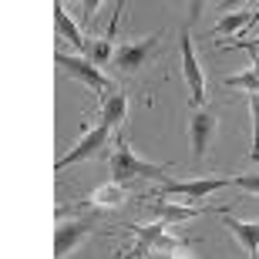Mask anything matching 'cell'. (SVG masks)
<instances>
[{
    "label": "cell",
    "mask_w": 259,
    "mask_h": 259,
    "mask_svg": "<svg viewBox=\"0 0 259 259\" xmlns=\"http://www.w3.org/2000/svg\"><path fill=\"white\" fill-rule=\"evenodd\" d=\"M54 61H58V67L64 71L67 77H74V81L88 84L91 91H98V95L111 91V77H108L91 58H84V54H64V51H58V54H54Z\"/></svg>",
    "instance_id": "obj_2"
},
{
    "label": "cell",
    "mask_w": 259,
    "mask_h": 259,
    "mask_svg": "<svg viewBox=\"0 0 259 259\" xmlns=\"http://www.w3.org/2000/svg\"><path fill=\"white\" fill-rule=\"evenodd\" d=\"M168 222H148V226H135V246L128 249V256H152L158 239L165 236Z\"/></svg>",
    "instance_id": "obj_11"
},
{
    "label": "cell",
    "mask_w": 259,
    "mask_h": 259,
    "mask_svg": "<svg viewBox=\"0 0 259 259\" xmlns=\"http://www.w3.org/2000/svg\"><path fill=\"white\" fill-rule=\"evenodd\" d=\"M202 14V4H189V17H199Z\"/></svg>",
    "instance_id": "obj_21"
},
{
    "label": "cell",
    "mask_w": 259,
    "mask_h": 259,
    "mask_svg": "<svg viewBox=\"0 0 259 259\" xmlns=\"http://www.w3.org/2000/svg\"><path fill=\"white\" fill-rule=\"evenodd\" d=\"M256 259H259V256H256Z\"/></svg>",
    "instance_id": "obj_25"
},
{
    "label": "cell",
    "mask_w": 259,
    "mask_h": 259,
    "mask_svg": "<svg viewBox=\"0 0 259 259\" xmlns=\"http://www.w3.org/2000/svg\"><path fill=\"white\" fill-rule=\"evenodd\" d=\"M155 48H158V37H145V40H135V44L118 48V54H115L118 71H138L145 61L152 58V51H155Z\"/></svg>",
    "instance_id": "obj_9"
},
{
    "label": "cell",
    "mask_w": 259,
    "mask_h": 259,
    "mask_svg": "<svg viewBox=\"0 0 259 259\" xmlns=\"http://www.w3.org/2000/svg\"><path fill=\"white\" fill-rule=\"evenodd\" d=\"M132 179H158V182H168V168L138 158V155L132 152V145L118 135L115 152H111V182L125 185V182H132Z\"/></svg>",
    "instance_id": "obj_1"
},
{
    "label": "cell",
    "mask_w": 259,
    "mask_h": 259,
    "mask_svg": "<svg viewBox=\"0 0 259 259\" xmlns=\"http://www.w3.org/2000/svg\"><path fill=\"white\" fill-rule=\"evenodd\" d=\"M219 48H226V51H236V48H259V37H252V40H236V44H219Z\"/></svg>",
    "instance_id": "obj_20"
},
{
    "label": "cell",
    "mask_w": 259,
    "mask_h": 259,
    "mask_svg": "<svg viewBox=\"0 0 259 259\" xmlns=\"http://www.w3.org/2000/svg\"><path fill=\"white\" fill-rule=\"evenodd\" d=\"M226 84H229V88H246L249 95H256V91H259V77H256L252 67H246V71H239V74L226 77Z\"/></svg>",
    "instance_id": "obj_17"
},
{
    "label": "cell",
    "mask_w": 259,
    "mask_h": 259,
    "mask_svg": "<svg viewBox=\"0 0 259 259\" xmlns=\"http://www.w3.org/2000/svg\"><path fill=\"white\" fill-rule=\"evenodd\" d=\"M222 219H226L229 232L239 239V246L249 252V259H256V256H259V219L246 222V219H236V215H229V212H222Z\"/></svg>",
    "instance_id": "obj_10"
},
{
    "label": "cell",
    "mask_w": 259,
    "mask_h": 259,
    "mask_svg": "<svg viewBox=\"0 0 259 259\" xmlns=\"http://www.w3.org/2000/svg\"><path fill=\"white\" fill-rule=\"evenodd\" d=\"M54 24H58V34L71 44V48L77 51V54H84L91 44H88L84 37H81V30H77V24L71 17H67V10H64V4H54Z\"/></svg>",
    "instance_id": "obj_12"
},
{
    "label": "cell",
    "mask_w": 259,
    "mask_h": 259,
    "mask_svg": "<svg viewBox=\"0 0 259 259\" xmlns=\"http://www.w3.org/2000/svg\"><path fill=\"white\" fill-rule=\"evenodd\" d=\"M242 51H249V54H259V48H242Z\"/></svg>",
    "instance_id": "obj_23"
},
{
    "label": "cell",
    "mask_w": 259,
    "mask_h": 259,
    "mask_svg": "<svg viewBox=\"0 0 259 259\" xmlns=\"http://www.w3.org/2000/svg\"><path fill=\"white\" fill-rule=\"evenodd\" d=\"M226 185H232V175H226V179H192V182H168L162 185V192H155L158 199L162 195H172V199H185L189 205L199 199H209L212 192H219V189H226Z\"/></svg>",
    "instance_id": "obj_3"
},
{
    "label": "cell",
    "mask_w": 259,
    "mask_h": 259,
    "mask_svg": "<svg viewBox=\"0 0 259 259\" xmlns=\"http://www.w3.org/2000/svg\"><path fill=\"white\" fill-rule=\"evenodd\" d=\"M121 202H125V185L105 182V185H98L95 192H91L88 205H91V209H118Z\"/></svg>",
    "instance_id": "obj_15"
},
{
    "label": "cell",
    "mask_w": 259,
    "mask_h": 259,
    "mask_svg": "<svg viewBox=\"0 0 259 259\" xmlns=\"http://www.w3.org/2000/svg\"><path fill=\"white\" fill-rule=\"evenodd\" d=\"M182 77L189 84V95H192V105L202 108L205 105V74H202L199 54H195V44L189 34H182Z\"/></svg>",
    "instance_id": "obj_5"
},
{
    "label": "cell",
    "mask_w": 259,
    "mask_h": 259,
    "mask_svg": "<svg viewBox=\"0 0 259 259\" xmlns=\"http://www.w3.org/2000/svg\"><path fill=\"white\" fill-rule=\"evenodd\" d=\"M108 142H111V128L98 121L95 128H88V132H84V138H81V142H77L74 148H71V152H67V155H61L58 162H54V168H58V172H64V168H71V165L84 162V158H91L95 152H101V148H105Z\"/></svg>",
    "instance_id": "obj_4"
},
{
    "label": "cell",
    "mask_w": 259,
    "mask_h": 259,
    "mask_svg": "<svg viewBox=\"0 0 259 259\" xmlns=\"http://www.w3.org/2000/svg\"><path fill=\"white\" fill-rule=\"evenodd\" d=\"M88 232H91V222L88 219H74V222H61L58 232H54V256L64 259L71 256V252L81 246V239H84Z\"/></svg>",
    "instance_id": "obj_8"
},
{
    "label": "cell",
    "mask_w": 259,
    "mask_h": 259,
    "mask_svg": "<svg viewBox=\"0 0 259 259\" xmlns=\"http://www.w3.org/2000/svg\"><path fill=\"white\" fill-rule=\"evenodd\" d=\"M259 20V7L256 10H232V14H226V17L215 24V30L212 34H226V37H232V34H239V30L252 27Z\"/></svg>",
    "instance_id": "obj_14"
},
{
    "label": "cell",
    "mask_w": 259,
    "mask_h": 259,
    "mask_svg": "<svg viewBox=\"0 0 259 259\" xmlns=\"http://www.w3.org/2000/svg\"><path fill=\"white\" fill-rule=\"evenodd\" d=\"M115 54H118V51L111 48V40H108V37H98L95 44L88 48V58L95 61V64H108V61H115Z\"/></svg>",
    "instance_id": "obj_16"
},
{
    "label": "cell",
    "mask_w": 259,
    "mask_h": 259,
    "mask_svg": "<svg viewBox=\"0 0 259 259\" xmlns=\"http://www.w3.org/2000/svg\"><path fill=\"white\" fill-rule=\"evenodd\" d=\"M125 115H128V95L125 91H115V95H108L105 101H101V125H108L111 132L121 128Z\"/></svg>",
    "instance_id": "obj_13"
},
{
    "label": "cell",
    "mask_w": 259,
    "mask_h": 259,
    "mask_svg": "<svg viewBox=\"0 0 259 259\" xmlns=\"http://www.w3.org/2000/svg\"><path fill=\"white\" fill-rule=\"evenodd\" d=\"M145 259H148V256H145Z\"/></svg>",
    "instance_id": "obj_24"
},
{
    "label": "cell",
    "mask_w": 259,
    "mask_h": 259,
    "mask_svg": "<svg viewBox=\"0 0 259 259\" xmlns=\"http://www.w3.org/2000/svg\"><path fill=\"white\" fill-rule=\"evenodd\" d=\"M232 185H239V189H246V192L259 195V175H232Z\"/></svg>",
    "instance_id": "obj_19"
},
{
    "label": "cell",
    "mask_w": 259,
    "mask_h": 259,
    "mask_svg": "<svg viewBox=\"0 0 259 259\" xmlns=\"http://www.w3.org/2000/svg\"><path fill=\"white\" fill-rule=\"evenodd\" d=\"M212 135H215V115L199 108L192 118H189V142H192V155L195 158H205L212 145Z\"/></svg>",
    "instance_id": "obj_6"
},
{
    "label": "cell",
    "mask_w": 259,
    "mask_h": 259,
    "mask_svg": "<svg viewBox=\"0 0 259 259\" xmlns=\"http://www.w3.org/2000/svg\"><path fill=\"white\" fill-rule=\"evenodd\" d=\"M249 115H252V162H259V91L249 95Z\"/></svg>",
    "instance_id": "obj_18"
},
{
    "label": "cell",
    "mask_w": 259,
    "mask_h": 259,
    "mask_svg": "<svg viewBox=\"0 0 259 259\" xmlns=\"http://www.w3.org/2000/svg\"><path fill=\"white\" fill-rule=\"evenodd\" d=\"M155 212H158V222L182 226V222H189V219H199L202 212H219L222 215V212H229V209H209V205H189V202H162V199H155Z\"/></svg>",
    "instance_id": "obj_7"
},
{
    "label": "cell",
    "mask_w": 259,
    "mask_h": 259,
    "mask_svg": "<svg viewBox=\"0 0 259 259\" xmlns=\"http://www.w3.org/2000/svg\"><path fill=\"white\" fill-rule=\"evenodd\" d=\"M252 71H256V77H259V54H252Z\"/></svg>",
    "instance_id": "obj_22"
}]
</instances>
